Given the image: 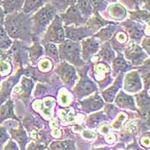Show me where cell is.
I'll return each instance as SVG.
<instances>
[{
	"label": "cell",
	"mask_w": 150,
	"mask_h": 150,
	"mask_svg": "<svg viewBox=\"0 0 150 150\" xmlns=\"http://www.w3.org/2000/svg\"><path fill=\"white\" fill-rule=\"evenodd\" d=\"M38 68L40 70H41L42 72L46 73V72H49L50 70H52V69L53 68V64L52 62V60L49 59H43L41 60L39 64H38Z\"/></svg>",
	"instance_id": "obj_38"
},
{
	"label": "cell",
	"mask_w": 150,
	"mask_h": 150,
	"mask_svg": "<svg viewBox=\"0 0 150 150\" xmlns=\"http://www.w3.org/2000/svg\"><path fill=\"white\" fill-rule=\"evenodd\" d=\"M124 89L129 93L140 92L142 88V84L138 70H132L123 77Z\"/></svg>",
	"instance_id": "obj_12"
},
{
	"label": "cell",
	"mask_w": 150,
	"mask_h": 150,
	"mask_svg": "<svg viewBox=\"0 0 150 150\" xmlns=\"http://www.w3.org/2000/svg\"><path fill=\"white\" fill-rule=\"evenodd\" d=\"M25 0H2L1 6L5 15L23 11Z\"/></svg>",
	"instance_id": "obj_23"
},
{
	"label": "cell",
	"mask_w": 150,
	"mask_h": 150,
	"mask_svg": "<svg viewBox=\"0 0 150 150\" xmlns=\"http://www.w3.org/2000/svg\"><path fill=\"white\" fill-rule=\"evenodd\" d=\"M4 149L17 150L19 149V148H18V146L16 145V142H14V141L12 140V138H10L7 142H6V143L4 144Z\"/></svg>",
	"instance_id": "obj_40"
},
{
	"label": "cell",
	"mask_w": 150,
	"mask_h": 150,
	"mask_svg": "<svg viewBox=\"0 0 150 150\" xmlns=\"http://www.w3.org/2000/svg\"><path fill=\"white\" fill-rule=\"evenodd\" d=\"M10 134L11 136V138L15 140L19 144V146H20L19 149H26V145L28 142L29 139L28 137L26 131L24 130L22 125H20L17 129H12L11 128L10 129Z\"/></svg>",
	"instance_id": "obj_21"
},
{
	"label": "cell",
	"mask_w": 150,
	"mask_h": 150,
	"mask_svg": "<svg viewBox=\"0 0 150 150\" xmlns=\"http://www.w3.org/2000/svg\"><path fill=\"white\" fill-rule=\"evenodd\" d=\"M11 137L6 128L4 126H0V149H4V144Z\"/></svg>",
	"instance_id": "obj_39"
},
{
	"label": "cell",
	"mask_w": 150,
	"mask_h": 150,
	"mask_svg": "<svg viewBox=\"0 0 150 150\" xmlns=\"http://www.w3.org/2000/svg\"><path fill=\"white\" fill-rule=\"evenodd\" d=\"M4 17H5V14L3 11L2 6H0V27L4 26Z\"/></svg>",
	"instance_id": "obj_42"
},
{
	"label": "cell",
	"mask_w": 150,
	"mask_h": 150,
	"mask_svg": "<svg viewBox=\"0 0 150 150\" xmlns=\"http://www.w3.org/2000/svg\"><path fill=\"white\" fill-rule=\"evenodd\" d=\"M81 56L84 62H88L93 55H95L100 49V41L92 35L81 40Z\"/></svg>",
	"instance_id": "obj_8"
},
{
	"label": "cell",
	"mask_w": 150,
	"mask_h": 150,
	"mask_svg": "<svg viewBox=\"0 0 150 150\" xmlns=\"http://www.w3.org/2000/svg\"><path fill=\"white\" fill-rule=\"evenodd\" d=\"M105 117L103 112H99L97 114H93V115L90 116L88 119H87V125L89 127H95L96 125H98V124H100V122L104 119Z\"/></svg>",
	"instance_id": "obj_37"
},
{
	"label": "cell",
	"mask_w": 150,
	"mask_h": 150,
	"mask_svg": "<svg viewBox=\"0 0 150 150\" xmlns=\"http://www.w3.org/2000/svg\"><path fill=\"white\" fill-rule=\"evenodd\" d=\"M86 71L87 70H84L83 76L81 75L80 81H78V83H76L73 89L75 94L78 98H84L88 95H90L98 89L97 85L94 82H93L90 78H88V76L86 74Z\"/></svg>",
	"instance_id": "obj_9"
},
{
	"label": "cell",
	"mask_w": 150,
	"mask_h": 150,
	"mask_svg": "<svg viewBox=\"0 0 150 150\" xmlns=\"http://www.w3.org/2000/svg\"><path fill=\"white\" fill-rule=\"evenodd\" d=\"M97 53V56L106 64H112V60L116 57L115 52L111 46V43L108 41H104L101 47L100 46V49Z\"/></svg>",
	"instance_id": "obj_22"
},
{
	"label": "cell",
	"mask_w": 150,
	"mask_h": 150,
	"mask_svg": "<svg viewBox=\"0 0 150 150\" xmlns=\"http://www.w3.org/2000/svg\"><path fill=\"white\" fill-rule=\"evenodd\" d=\"M117 25L116 23H112L109 25H106L103 28H101L100 30H98L96 32L95 35H93L99 41H107L108 40H110L112 35H114L116 31H117Z\"/></svg>",
	"instance_id": "obj_24"
},
{
	"label": "cell",
	"mask_w": 150,
	"mask_h": 150,
	"mask_svg": "<svg viewBox=\"0 0 150 150\" xmlns=\"http://www.w3.org/2000/svg\"><path fill=\"white\" fill-rule=\"evenodd\" d=\"M80 104L81 105L82 112L84 111L85 112L89 113L102 108L104 106V101L102 100L99 93H95L89 98L80 101Z\"/></svg>",
	"instance_id": "obj_16"
},
{
	"label": "cell",
	"mask_w": 150,
	"mask_h": 150,
	"mask_svg": "<svg viewBox=\"0 0 150 150\" xmlns=\"http://www.w3.org/2000/svg\"><path fill=\"white\" fill-rule=\"evenodd\" d=\"M129 18L137 23H149V11L145 10H136L129 11Z\"/></svg>",
	"instance_id": "obj_29"
},
{
	"label": "cell",
	"mask_w": 150,
	"mask_h": 150,
	"mask_svg": "<svg viewBox=\"0 0 150 150\" xmlns=\"http://www.w3.org/2000/svg\"><path fill=\"white\" fill-rule=\"evenodd\" d=\"M58 49L59 58L62 60L77 67H81L84 65L85 62L81 56L80 42H76L65 39L62 43L58 44Z\"/></svg>",
	"instance_id": "obj_3"
},
{
	"label": "cell",
	"mask_w": 150,
	"mask_h": 150,
	"mask_svg": "<svg viewBox=\"0 0 150 150\" xmlns=\"http://www.w3.org/2000/svg\"><path fill=\"white\" fill-rule=\"evenodd\" d=\"M49 2H51L57 8L58 11L63 13L69 7V5L75 4L76 0H51Z\"/></svg>",
	"instance_id": "obj_35"
},
{
	"label": "cell",
	"mask_w": 150,
	"mask_h": 150,
	"mask_svg": "<svg viewBox=\"0 0 150 150\" xmlns=\"http://www.w3.org/2000/svg\"><path fill=\"white\" fill-rule=\"evenodd\" d=\"M112 73L113 75H117L119 73H125L128 70H129L130 68H132V64H129L125 60V58L124 54L120 53L118 52V56L115 57L112 62Z\"/></svg>",
	"instance_id": "obj_19"
},
{
	"label": "cell",
	"mask_w": 150,
	"mask_h": 150,
	"mask_svg": "<svg viewBox=\"0 0 150 150\" xmlns=\"http://www.w3.org/2000/svg\"><path fill=\"white\" fill-rule=\"evenodd\" d=\"M51 149H76L74 141L68 140V141H57L53 142L50 145Z\"/></svg>",
	"instance_id": "obj_34"
},
{
	"label": "cell",
	"mask_w": 150,
	"mask_h": 150,
	"mask_svg": "<svg viewBox=\"0 0 150 150\" xmlns=\"http://www.w3.org/2000/svg\"><path fill=\"white\" fill-rule=\"evenodd\" d=\"M75 4L76 5L84 18L88 19L93 14V10L89 0H76Z\"/></svg>",
	"instance_id": "obj_30"
},
{
	"label": "cell",
	"mask_w": 150,
	"mask_h": 150,
	"mask_svg": "<svg viewBox=\"0 0 150 150\" xmlns=\"http://www.w3.org/2000/svg\"><path fill=\"white\" fill-rule=\"evenodd\" d=\"M128 41V35L124 30L116 31L114 35L112 37L111 46L114 48L116 51L120 52L121 50H124V46L126 45Z\"/></svg>",
	"instance_id": "obj_25"
},
{
	"label": "cell",
	"mask_w": 150,
	"mask_h": 150,
	"mask_svg": "<svg viewBox=\"0 0 150 150\" xmlns=\"http://www.w3.org/2000/svg\"><path fill=\"white\" fill-rule=\"evenodd\" d=\"M7 119H14L20 121L14 112V102L11 99H8L0 105V125Z\"/></svg>",
	"instance_id": "obj_18"
},
{
	"label": "cell",
	"mask_w": 150,
	"mask_h": 150,
	"mask_svg": "<svg viewBox=\"0 0 150 150\" xmlns=\"http://www.w3.org/2000/svg\"><path fill=\"white\" fill-rule=\"evenodd\" d=\"M150 40H149V36L147 35L143 38L142 42V49L148 53V55H149V49H150Z\"/></svg>",
	"instance_id": "obj_41"
},
{
	"label": "cell",
	"mask_w": 150,
	"mask_h": 150,
	"mask_svg": "<svg viewBox=\"0 0 150 150\" xmlns=\"http://www.w3.org/2000/svg\"><path fill=\"white\" fill-rule=\"evenodd\" d=\"M140 23H139V24ZM139 24L137 22H135L132 20H126L121 23V25L125 27L130 39L136 42H140L142 40V38L144 36L143 28L140 27Z\"/></svg>",
	"instance_id": "obj_14"
},
{
	"label": "cell",
	"mask_w": 150,
	"mask_h": 150,
	"mask_svg": "<svg viewBox=\"0 0 150 150\" xmlns=\"http://www.w3.org/2000/svg\"><path fill=\"white\" fill-rule=\"evenodd\" d=\"M12 44V39L6 33L4 26L0 27V50H9Z\"/></svg>",
	"instance_id": "obj_33"
},
{
	"label": "cell",
	"mask_w": 150,
	"mask_h": 150,
	"mask_svg": "<svg viewBox=\"0 0 150 150\" xmlns=\"http://www.w3.org/2000/svg\"><path fill=\"white\" fill-rule=\"evenodd\" d=\"M58 12L57 8L49 1L38 9L31 16L33 36L39 37L42 35Z\"/></svg>",
	"instance_id": "obj_2"
},
{
	"label": "cell",
	"mask_w": 150,
	"mask_h": 150,
	"mask_svg": "<svg viewBox=\"0 0 150 150\" xmlns=\"http://www.w3.org/2000/svg\"><path fill=\"white\" fill-rule=\"evenodd\" d=\"M93 12H103L107 9L108 3L105 0H89Z\"/></svg>",
	"instance_id": "obj_36"
},
{
	"label": "cell",
	"mask_w": 150,
	"mask_h": 150,
	"mask_svg": "<svg viewBox=\"0 0 150 150\" xmlns=\"http://www.w3.org/2000/svg\"><path fill=\"white\" fill-rule=\"evenodd\" d=\"M4 28L13 40L27 41L33 36L31 16L23 11L5 15Z\"/></svg>",
	"instance_id": "obj_1"
},
{
	"label": "cell",
	"mask_w": 150,
	"mask_h": 150,
	"mask_svg": "<svg viewBox=\"0 0 150 150\" xmlns=\"http://www.w3.org/2000/svg\"><path fill=\"white\" fill-rule=\"evenodd\" d=\"M47 1L48 0H25L22 11L26 14H31L43 6Z\"/></svg>",
	"instance_id": "obj_28"
},
{
	"label": "cell",
	"mask_w": 150,
	"mask_h": 150,
	"mask_svg": "<svg viewBox=\"0 0 150 150\" xmlns=\"http://www.w3.org/2000/svg\"><path fill=\"white\" fill-rule=\"evenodd\" d=\"M105 1H106L107 3H111V4H114V3H117V0H105Z\"/></svg>",
	"instance_id": "obj_43"
},
{
	"label": "cell",
	"mask_w": 150,
	"mask_h": 150,
	"mask_svg": "<svg viewBox=\"0 0 150 150\" xmlns=\"http://www.w3.org/2000/svg\"><path fill=\"white\" fill-rule=\"evenodd\" d=\"M44 33H45L44 36L41 39L42 44H45L47 42L60 44L65 40L64 24L62 23L61 17L58 14L55 16V17L48 25Z\"/></svg>",
	"instance_id": "obj_4"
},
{
	"label": "cell",
	"mask_w": 150,
	"mask_h": 150,
	"mask_svg": "<svg viewBox=\"0 0 150 150\" xmlns=\"http://www.w3.org/2000/svg\"><path fill=\"white\" fill-rule=\"evenodd\" d=\"M64 28L65 39L76 42H79L84 38H87L93 35L92 31L84 25L78 27L69 25V26H64Z\"/></svg>",
	"instance_id": "obj_11"
},
{
	"label": "cell",
	"mask_w": 150,
	"mask_h": 150,
	"mask_svg": "<svg viewBox=\"0 0 150 150\" xmlns=\"http://www.w3.org/2000/svg\"><path fill=\"white\" fill-rule=\"evenodd\" d=\"M45 46V53L47 58H49L51 60H53L56 64H58L60 62V58L58 55V46L54 43L47 42L43 44Z\"/></svg>",
	"instance_id": "obj_31"
},
{
	"label": "cell",
	"mask_w": 150,
	"mask_h": 150,
	"mask_svg": "<svg viewBox=\"0 0 150 150\" xmlns=\"http://www.w3.org/2000/svg\"><path fill=\"white\" fill-rule=\"evenodd\" d=\"M23 73H24V69L21 68L16 72L15 75L11 76L7 80H5L2 83L0 88V105L4 103L8 99H10L11 91L13 90L14 87L16 85V83L18 82Z\"/></svg>",
	"instance_id": "obj_10"
},
{
	"label": "cell",
	"mask_w": 150,
	"mask_h": 150,
	"mask_svg": "<svg viewBox=\"0 0 150 150\" xmlns=\"http://www.w3.org/2000/svg\"><path fill=\"white\" fill-rule=\"evenodd\" d=\"M123 73H121L120 76H117V78L116 79V81H114V84L110 87L109 88L105 89L102 92V96L103 99L105 100V101L108 102V103H112L114 99H115L117 93H118L119 89L122 87V83H123Z\"/></svg>",
	"instance_id": "obj_20"
},
{
	"label": "cell",
	"mask_w": 150,
	"mask_h": 150,
	"mask_svg": "<svg viewBox=\"0 0 150 150\" xmlns=\"http://www.w3.org/2000/svg\"><path fill=\"white\" fill-rule=\"evenodd\" d=\"M62 23L64 26H83L87 19L83 17V16L81 14L80 11L76 7V4L69 5V7L60 15Z\"/></svg>",
	"instance_id": "obj_6"
},
{
	"label": "cell",
	"mask_w": 150,
	"mask_h": 150,
	"mask_svg": "<svg viewBox=\"0 0 150 150\" xmlns=\"http://www.w3.org/2000/svg\"><path fill=\"white\" fill-rule=\"evenodd\" d=\"M1 4H2V0H0V6H1Z\"/></svg>",
	"instance_id": "obj_44"
},
{
	"label": "cell",
	"mask_w": 150,
	"mask_h": 150,
	"mask_svg": "<svg viewBox=\"0 0 150 150\" xmlns=\"http://www.w3.org/2000/svg\"><path fill=\"white\" fill-rule=\"evenodd\" d=\"M125 58L130 62L132 65H142L145 63L146 59L149 58L148 53L136 42H131L125 47Z\"/></svg>",
	"instance_id": "obj_5"
},
{
	"label": "cell",
	"mask_w": 150,
	"mask_h": 150,
	"mask_svg": "<svg viewBox=\"0 0 150 150\" xmlns=\"http://www.w3.org/2000/svg\"><path fill=\"white\" fill-rule=\"evenodd\" d=\"M111 69L105 62H100L97 64L93 69V74L98 81L100 88H105L110 82L112 81L111 79Z\"/></svg>",
	"instance_id": "obj_13"
},
{
	"label": "cell",
	"mask_w": 150,
	"mask_h": 150,
	"mask_svg": "<svg viewBox=\"0 0 150 150\" xmlns=\"http://www.w3.org/2000/svg\"><path fill=\"white\" fill-rule=\"evenodd\" d=\"M28 54H29L28 56L31 59L32 64H35L36 61L43 54V47L40 46L39 42H35L33 46L28 48Z\"/></svg>",
	"instance_id": "obj_32"
},
{
	"label": "cell",
	"mask_w": 150,
	"mask_h": 150,
	"mask_svg": "<svg viewBox=\"0 0 150 150\" xmlns=\"http://www.w3.org/2000/svg\"><path fill=\"white\" fill-rule=\"evenodd\" d=\"M112 23H115L105 20L101 15H100V12H93L92 16L87 19L84 26H86L88 29H90L94 34L98 30H100L101 28H103L106 25L112 24Z\"/></svg>",
	"instance_id": "obj_15"
},
{
	"label": "cell",
	"mask_w": 150,
	"mask_h": 150,
	"mask_svg": "<svg viewBox=\"0 0 150 150\" xmlns=\"http://www.w3.org/2000/svg\"><path fill=\"white\" fill-rule=\"evenodd\" d=\"M116 105L123 109H128L132 111H137V107L136 105L134 98L130 95H128L123 90H119L115 97Z\"/></svg>",
	"instance_id": "obj_17"
},
{
	"label": "cell",
	"mask_w": 150,
	"mask_h": 150,
	"mask_svg": "<svg viewBox=\"0 0 150 150\" xmlns=\"http://www.w3.org/2000/svg\"><path fill=\"white\" fill-rule=\"evenodd\" d=\"M59 63L60 64L57 66L56 69V73L66 86H68L69 88H72L76 84V81L78 78L76 69L66 61L63 60Z\"/></svg>",
	"instance_id": "obj_7"
},
{
	"label": "cell",
	"mask_w": 150,
	"mask_h": 150,
	"mask_svg": "<svg viewBox=\"0 0 150 150\" xmlns=\"http://www.w3.org/2000/svg\"><path fill=\"white\" fill-rule=\"evenodd\" d=\"M136 99L138 104V108L141 114L146 115V113H149V91H143L140 93L139 94L136 95Z\"/></svg>",
	"instance_id": "obj_27"
},
{
	"label": "cell",
	"mask_w": 150,
	"mask_h": 150,
	"mask_svg": "<svg viewBox=\"0 0 150 150\" xmlns=\"http://www.w3.org/2000/svg\"><path fill=\"white\" fill-rule=\"evenodd\" d=\"M108 8V14L110 16V17L112 19H113L114 21H122L125 18L126 15H127V11L125 8V6H123L120 4H112L111 6H107Z\"/></svg>",
	"instance_id": "obj_26"
}]
</instances>
